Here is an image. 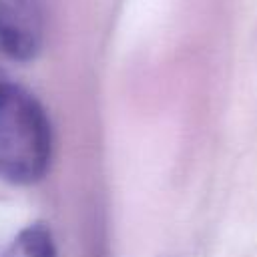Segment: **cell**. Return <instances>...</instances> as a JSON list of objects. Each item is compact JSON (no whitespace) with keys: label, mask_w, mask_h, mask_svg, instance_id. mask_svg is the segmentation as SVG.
<instances>
[{"label":"cell","mask_w":257,"mask_h":257,"mask_svg":"<svg viewBox=\"0 0 257 257\" xmlns=\"http://www.w3.org/2000/svg\"><path fill=\"white\" fill-rule=\"evenodd\" d=\"M52 157L50 120L26 88L0 82V179L12 185L40 181Z\"/></svg>","instance_id":"obj_1"},{"label":"cell","mask_w":257,"mask_h":257,"mask_svg":"<svg viewBox=\"0 0 257 257\" xmlns=\"http://www.w3.org/2000/svg\"><path fill=\"white\" fill-rule=\"evenodd\" d=\"M44 42V10L40 0H0V52L8 58L32 60Z\"/></svg>","instance_id":"obj_2"},{"label":"cell","mask_w":257,"mask_h":257,"mask_svg":"<svg viewBox=\"0 0 257 257\" xmlns=\"http://www.w3.org/2000/svg\"><path fill=\"white\" fill-rule=\"evenodd\" d=\"M4 257H56L50 229L44 223H32L24 227L6 249Z\"/></svg>","instance_id":"obj_3"}]
</instances>
